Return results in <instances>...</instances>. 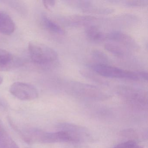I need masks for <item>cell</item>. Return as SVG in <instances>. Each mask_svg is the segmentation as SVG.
Returning <instances> with one entry per match:
<instances>
[{
  "instance_id": "obj_8",
  "label": "cell",
  "mask_w": 148,
  "mask_h": 148,
  "mask_svg": "<svg viewBox=\"0 0 148 148\" xmlns=\"http://www.w3.org/2000/svg\"><path fill=\"white\" fill-rule=\"evenodd\" d=\"M15 24L7 14L0 12V33L5 35L12 34L15 30Z\"/></svg>"
},
{
  "instance_id": "obj_9",
  "label": "cell",
  "mask_w": 148,
  "mask_h": 148,
  "mask_svg": "<svg viewBox=\"0 0 148 148\" xmlns=\"http://www.w3.org/2000/svg\"><path fill=\"white\" fill-rule=\"evenodd\" d=\"M0 148H20L7 132L0 120Z\"/></svg>"
},
{
  "instance_id": "obj_16",
  "label": "cell",
  "mask_w": 148,
  "mask_h": 148,
  "mask_svg": "<svg viewBox=\"0 0 148 148\" xmlns=\"http://www.w3.org/2000/svg\"><path fill=\"white\" fill-rule=\"evenodd\" d=\"M113 148H143L135 141H130L118 145Z\"/></svg>"
},
{
  "instance_id": "obj_3",
  "label": "cell",
  "mask_w": 148,
  "mask_h": 148,
  "mask_svg": "<svg viewBox=\"0 0 148 148\" xmlns=\"http://www.w3.org/2000/svg\"><path fill=\"white\" fill-rule=\"evenodd\" d=\"M90 67L99 75L107 78L132 80L141 79L139 71H126L107 64H92Z\"/></svg>"
},
{
  "instance_id": "obj_15",
  "label": "cell",
  "mask_w": 148,
  "mask_h": 148,
  "mask_svg": "<svg viewBox=\"0 0 148 148\" xmlns=\"http://www.w3.org/2000/svg\"><path fill=\"white\" fill-rule=\"evenodd\" d=\"M93 57L99 61L101 62L100 64H105L109 61V59L105 53L99 50H95L92 52Z\"/></svg>"
},
{
  "instance_id": "obj_19",
  "label": "cell",
  "mask_w": 148,
  "mask_h": 148,
  "mask_svg": "<svg viewBox=\"0 0 148 148\" xmlns=\"http://www.w3.org/2000/svg\"><path fill=\"white\" fill-rule=\"evenodd\" d=\"M3 77H2V76H1V75H0V84H2V82H3Z\"/></svg>"
},
{
  "instance_id": "obj_4",
  "label": "cell",
  "mask_w": 148,
  "mask_h": 148,
  "mask_svg": "<svg viewBox=\"0 0 148 148\" xmlns=\"http://www.w3.org/2000/svg\"><path fill=\"white\" fill-rule=\"evenodd\" d=\"M12 95L21 100H32L38 98V92L34 86L23 82L13 83L9 89Z\"/></svg>"
},
{
  "instance_id": "obj_18",
  "label": "cell",
  "mask_w": 148,
  "mask_h": 148,
  "mask_svg": "<svg viewBox=\"0 0 148 148\" xmlns=\"http://www.w3.org/2000/svg\"><path fill=\"white\" fill-rule=\"evenodd\" d=\"M43 5L47 9L50 10L55 6L56 1H55L52 0H47V1H43Z\"/></svg>"
},
{
  "instance_id": "obj_1",
  "label": "cell",
  "mask_w": 148,
  "mask_h": 148,
  "mask_svg": "<svg viewBox=\"0 0 148 148\" xmlns=\"http://www.w3.org/2000/svg\"><path fill=\"white\" fill-rule=\"evenodd\" d=\"M27 135H25L24 139L28 143L37 141L44 143H69L77 141L66 131H60L57 132H47L39 130H32L28 131Z\"/></svg>"
},
{
  "instance_id": "obj_7",
  "label": "cell",
  "mask_w": 148,
  "mask_h": 148,
  "mask_svg": "<svg viewBox=\"0 0 148 148\" xmlns=\"http://www.w3.org/2000/svg\"><path fill=\"white\" fill-rule=\"evenodd\" d=\"M72 4L84 12L97 14H110L114 10L108 8L97 6L86 1H72Z\"/></svg>"
},
{
  "instance_id": "obj_11",
  "label": "cell",
  "mask_w": 148,
  "mask_h": 148,
  "mask_svg": "<svg viewBox=\"0 0 148 148\" xmlns=\"http://www.w3.org/2000/svg\"><path fill=\"white\" fill-rule=\"evenodd\" d=\"M42 21L44 26L48 31L59 35H63L64 34V30L60 26L48 17L44 16L42 18Z\"/></svg>"
},
{
  "instance_id": "obj_13",
  "label": "cell",
  "mask_w": 148,
  "mask_h": 148,
  "mask_svg": "<svg viewBox=\"0 0 148 148\" xmlns=\"http://www.w3.org/2000/svg\"><path fill=\"white\" fill-rule=\"evenodd\" d=\"M80 73L82 75V76H84L86 78L91 79L96 83L103 84H107L106 81H105L104 79H102L101 78L99 77H98L96 76L95 74H93L92 73L88 71H80Z\"/></svg>"
},
{
  "instance_id": "obj_10",
  "label": "cell",
  "mask_w": 148,
  "mask_h": 148,
  "mask_svg": "<svg viewBox=\"0 0 148 148\" xmlns=\"http://www.w3.org/2000/svg\"><path fill=\"white\" fill-rule=\"evenodd\" d=\"M85 32L88 38L92 41L101 42L106 39V34L93 25L86 27Z\"/></svg>"
},
{
  "instance_id": "obj_5",
  "label": "cell",
  "mask_w": 148,
  "mask_h": 148,
  "mask_svg": "<svg viewBox=\"0 0 148 148\" xmlns=\"http://www.w3.org/2000/svg\"><path fill=\"white\" fill-rule=\"evenodd\" d=\"M106 39L119 45L123 46L127 49L136 51L139 46L135 40L130 35L119 31H113L106 34Z\"/></svg>"
},
{
  "instance_id": "obj_12",
  "label": "cell",
  "mask_w": 148,
  "mask_h": 148,
  "mask_svg": "<svg viewBox=\"0 0 148 148\" xmlns=\"http://www.w3.org/2000/svg\"><path fill=\"white\" fill-rule=\"evenodd\" d=\"M105 48L108 51L117 57H124L127 54L126 50L123 47L114 43H107L105 45Z\"/></svg>"
},
{
  "instance_id": "obj_17",
  "label": "cell",
  "mask_w": 148,
  "mask_h": 148,
  "mask_svg": "<svg viewBox=\"0 0 148 148\" xmlns=\"http://www.w3.org/2000/svg\"><path fill=\"white\" fill-rule=\"evenodd\" d=\"M147 4V1H129L125 2V5L130 7L143 6Z\"/></svg>"
},
{
  "instance_id": "obj_6",
  "label": "cell",
  "mask_w": 148,
  "mask_h": 148,
  "mask_svg": "<svg viewBox=\"0 0 148 148\" xmlns=\"http://www.w3.org/2000/svg\"><path fill=\"white\" fill-rule=\"evenodd\" d=\"M97 20L94 17L84 15H71L61 18V22L67 26L79 27L91 25Z\"/></svg>"
},
{
  "instance_id": "obj_14",
  "label": "cell",
  "mask_w": 148,
  "mask_h": 148,
  "mask_svg": "<svg viewBox=\"0 0 148 148\" xmlns=\"http://www.w3.org/2000/svg\"><path fill=\"white\" fill-rule=\"evenodd\" d=\"M12 57L11 54L5 52H0V69L6 66L12 61Z\"/></svg>"
},
{
  "instance_id": "obj_2",
  "label": "cell",
  "mask_w": 148,
  "mask_h": 148,
  "mask_svg": "<svg viewBox=\"0 0 148 148\" xmlns=\"http://www.w3.org/2000/svg\"><path fill=\"white\" fill-rule=\"evenodd\" d=\"M30 57L34 63L50 64L58 60V55L51 47L37 42H30L28 45Z\"/></svg>"
}]
</instances>
